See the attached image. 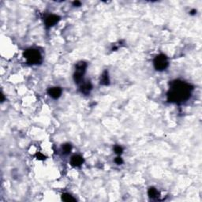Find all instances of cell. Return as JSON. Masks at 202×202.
Segmentation results:
<instances>
[{"label": "cell", "mask_w": 202, "mask_h": 202, "mask_svg": "<svg viewBox=\"0 0 202 202\" xmlns=\"http://www.w3.org/2000/svg\"><path fill=\"white\" fill-rule=\"evenodd\" d=\"M193 87L189 83L176 80L170 83V89L167 93L168 101L170 103L181 104L190 99Z\"/></svg>", "instance_id": "cell-1"}, {"label": "cell", "mask_w": 202, "mask_h": 202, "mask_svg": "<svg viewBox=\"0 0 202 202\" xmlns=\"http://www.w3.org/2000/svg\"><path fill=\"white\" fill-rule=\"evenodd\" d=\"M24 58L29 65H39L42 62V54L39 50L35 48H29L24 52Z\"/></svg>", "instance_id": "cell-2"}, {"label": "cell", "mask_w": 202, "mask_h": 202, "mask_svg": "<svg viewBox=\"0 0 202 202\" xmlns=\"http://www.w3.org/2000/svg\"><path fill=\"white\" fill-rule=\"evenodd\" d=\"M87 63L84 61L78 62L75 67V72L74 74V80L75 83L80 84L83 82V77L86 71Z\"/></svg>", "instance_id": "cell-3"}, {"label": "cell", "mask_w": 202, "mask_h": 202, "mask_svg": "<svg viewBox=\"0 0 202 202\" xmlns=\"http://www.w3.org/2000/svg\"><path fill=\"white\" fill-rule=\"evenodd\" d=\"M153 66L157 71L165 70L169 66L168 57L163 54H160L156 55L153 60Z\"/></svg>", "instance_id": "cell-4"}, {"label": "cell", "mask_w": 202, "mask_h": 202, "mask_svg": "<svg viewBox=\"0 0 202 202\" xmlns=\"http://www.w3.org/2000/svg\"><path fill=\"white\" fill-rule=\"evenodd\" d=\"M61 19V17H59V15L55 14H50L48 15L46 18H45V26L47 29L54 26L56 24L59 23V21Z\"/></svg>", "instance_id": "cell-5"}, {"label": "cell", "mask_w": 202, "mask_h": 202, "mask_svg": "<svg viewBox=\"0 0 202 202\" xmlns=\"http://www.w3.org/2000/svg\"><path fill=\"white\" fill-rule=\"evenodd\" d=\"M62 89L59 87H52L47 89V94L54 100L59 99L62 95Z\"/></svg>", "instance_id": "cell-6"}, {"label": "cell", "mask_w": 202, "mask_h": 202, "mask_svg": "<svg viewBox=\"0 0 202 202\" xmlns=\"http://www.w3.org/2000/svg\"><path fill=\"white\" fill-rule=\"evenodd\" d=\"M70 165L74 168H79L84 163V159L82 155H73L70 159Z\"/></svg>", "instance_id": "cell-7"}, {"label": "cell", "mask_w": 202, "mask_h": 202, "mask_svg": "<svg viewBox=\"0 0 202 202\" xmlns=\"http://www.w3.org/2000/svg\"><path fill=\"white\" fill-rule=\"evenodd\" d=\"M92 89V85L90 82H86L85 83H82L80 86V92L84 95H89L90 92Z\"/></svg>", "instance_id": "cell-8"}, {"label": "cell", "mask_w": 202, "mask_h": 202, "mask_svg": "<svg viewBox=\"0 0 202 202\" xmlns=\"http://www.w3.org/2000/svg\"><path fill=\"white\" fill-rule=\"evenodd\" d=\"M109 83H110V79H109L108 72L105 70L100 77V85H108Z\"/></svg>", "instance_id": "cell-9"}, {"label": "cell", "mask_w": 202, "mask_h": 202, "mask_svg": "<svg viewBox=\"0 0 202 202\" xmlns=\"http://www.w3.org/2000/svg\"><path fill=\"white\" fill-rule=\"evenodd\" d=\"M148 195L151 199H156L159 197L160 193L155 187H150L148 190Z\"/></svg>", "instance_id": "cell-10"}, {"label": "cell", "mask_w": 202, "mask_h": 202, "mask_svg": "<svg viewBox=\"0 0 202 202\" xmlns=\"http://www.w3.org/2000/svg\"><path fill=\"white\" fill-rule=\"evenodd\" d=\"M72 150V145L69 143H66L62 145V153L63 155H68Z\"/></svg>", "instance_id": "cell-11"}, {"label": "cell", "mask_w": 202, "mask_h": 202, "mask_svg": "<svg viewBox=\"0 0 202 202\" xmlns=\"http://www.w3.org/2000/svg\"><path fill=\"white\" fill-rule=\"evenodd\" d=\"M62 200L63 201H67V202H69V201H76V198H74L71 194L69 193H64L62 194Z\"/></svg>", "instance_id": "cell-12"}, {"label": "cell", "mask_w": 202, "mask_h": 202, "mask_svg": "<svg viewBox=\"0 0 202 202\" xmlns=\"http://www.w3.org/2000/svg\"><path fill=\"white\" fill-rule=\"evenodd\" d=\"M114 151H115V153L117 155H120L122 154V153H123V148H122V147L120 145H115L114 147Z\"/></svg>", "instance_id": "cell-13"}, {"label": "cell", "mask_w": 202, "mask_h": 202, "mask_svg": "<svg viewBox=\"0 0 202 202\" xmlns=\"http://www.w3.org/2000/svg\"><path fill=\"white\" fill-rule=\"evenodd\" d=\"M115 162L118 165H121L122 163H123V160L120 157V156H118L115 159Z\"/></svg>", "instance_id": "cell-14"}, {"label": "cell", "mask_w": 202, "mask_h": 202, "mask_svg": "<svg viewBox=\"0 0 202 202\" xmlns=\"http://www.w3.org/2000/svg\"><path fill=\"white\" fill-rule=\"evenodd\" d=\"M37 159H39V160H45V158H46L44 155H42L41 153H37Z\"/></svg>", "instance_id": "cell-15"}, {"label": "cell", "mask_w": 202, "mask_h": 202, "mask_svg": "<svg viewBox=\"0 0 202 202\" xmlns=\"http://www.w3.org/2000/svg\"><path fill=\"white\" fill-rule=\"evenodd\" d=\"M73 6L78 7V6H82V3L79 2V1H74V2H73Z\"/></svg>", "instance_id": "cell-16"}, {"label": "cell", "mask_w": 202, "mask_h": 202, "mask_svg": "<svg viewBox=\"0 0 202 202\" xmlns=\"http://www.w3.org/2000/svg\"><path fill=\"white\" fill-rule=\"evenodd\" d=\"M197 14V10H195V9H193V10H190V14H191V15H195Z\"/></svg>", "instance_id": "cell-17"}, {"label": "cell", "mask_w": 202, "mask_h": 202, "mask_svg": "<svg viewBox=\"0 0 202 202\" xmlns=\"http://www.w3.org/2000/svg\"><path fill=\"white\" fill-rule=\"evenodd\" d=\"M1 97H2V100H1V101H2V102H3V101H4V95H3V93L1 94Z\"/></svg>", "instance_id": "cell-18"}]
</instances>
